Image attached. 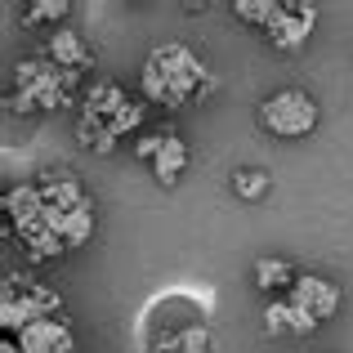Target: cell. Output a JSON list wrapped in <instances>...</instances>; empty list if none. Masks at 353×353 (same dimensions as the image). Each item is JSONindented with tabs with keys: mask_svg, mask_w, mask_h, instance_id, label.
Here are the masks:
<instances>
[{
	"mask_svg": "<svg viewBox=\"0 0 353 353\" xmlns=\"http://www.w3.org/2000/svg\"><path fill=\"white\" fill-rule=\"evenodd\" d=\"M295 277H300V273H295L286 259H268V255L255 259V286H259V291H268V295H273V291H291Z\"/></svg>",
	"mask_w": 353,
	"mask_h": 353,
	"instance_id": "12",
	"label": "cell"
},
{
	"mask_svg": "<svg viewBox=\"0 0 353 353\" xmlns=\"http://www.w3.org/2000/svg\"><path fill=\"white\" fill-rule=\"evenodd\" d=\"M264 327L273 331V336H309V331L318 327V318H313V313H304L300 304H291V295H286V300H268Z\"/></svg>",
	"mask_w": 353,
	"mask_h": 353,
	"instance_id": "6",
	"label": "cell"
},
{
	"mask_svg": "<svg viewBox=\"0 0 353 353\" xmlns=\"http://www.w3.org/2000/svg\"><path fill=\"white\" fill-rule=\"evenodd\" d=\"M139 125H143V103H125L112 117V125H108V130H112V134H130V130H139Z\"/></svg>",
	"mask_w": 353,
	"mask_h": 353,
	"instance_id": "18",
	"label": "cell"
},
{
	"mask_svg": "<svg viewBox=\"0 0 353 353\" xmlns=\"http://www.w3.org/2000/svg\"><path fill=\"white\" fill-rule=\"evenodd\" d=\"M50 59L59 63V72H77L90 63V45L81 41L77 27H59V32L50 36Z\"/></svg>",
	"mask_w": 353,
	"mask_h": 353,
	"instance_id": "8",
	"label": "cell"
},
{
	"mask_svg": "<svg viewBox=\"0 0 353 353\" xmlns=\"http://www.w3.org/2000/svg\"><path fill=\"white\" fill-rule=\"evenodd\" d=\"M139 90H143V94L152 99V103H165V108H170V85H165V77H161V68H157V63H143Z\"/></svg>",
	"mask_w": 353,
	"mask_h": 353,
	"instance_id": "15",
	"label": "cell"
},
{
	"mask_svg": "<svg viewBox=\"0 0 353 353\" xmlns=\"http://www.w3.org/2000/svg\"><path fill=\"white\" fill-rule=\"evenodd\" d=\"M237 18H246V23H259V27H273L277 18H282V5H273V0H237L233 5Z\"/></svg>",
	"mask_w": 353,
	"mask_h": 353,
	"instance_id": "14",
	"label": "cell"
},
{
	"mask_svg": "<svg viewBox=\"0 0 353 353\" xmlns=\"http://www.w3.org/2000/svg\"><path fill=\"white\" fill-rule=\"evenodd\" d=\"M14 340L23 353H72V327L63 318H41Z\"/></svg>",
	"mask_w": 353,
	"mask_h": 353,
	"instance_id": "4",
	"label": "cell"
},
{
	"mask_svg": "<svg viewBox=\"0 0 353 353\" xmlns=\"http://www.w3.org/2000/svg\"><path fill=\"white\" fill-rule=\"evenodd\" d=\"M41 210H45L41 183H23V188H9L5 192V219H9V228H23L27 219H36Z\"/></svg>",
	"mask_w": 353,
	"mask_h": 353,
	"instance_id": "9",
	"label": "cell"
},
{
	"mask_svg": "<svg viewBox=\"0 0 353 353\" xmlns=\"http://www.w3.org/2000/svg\"><path fill=\"white\" fill-rule=\"evenodd\" d=\"M90 237H94V206L85 201V206L63 215V241H68V246H85Z\"/></svg>",
	"mask_w": 353,
	"mask_h": 353,
	"instance_id": "13",
	"label": "cell"
},
{
	"mask_svg": "<svg viewBox=\"0 0 353 353\" xmlns=\"http://www.w3.org/2000/svg\"><path fill=\"white\" fill-rule=\"evenodd\" d=\"M148 63H157L165 77V85H170V108L188 103V94H197V90H206V68H201V59L188 50V45H157L152 54H148Z\"/></svg>",
	"mask_w": 353,
	"mask_h": 353,
	"instance_id": "2",
	"label": "cell"
},
{
	"mask_svg": "<svg viewBox=\"0 0 353 353\" xmlns=\"http://www.w3.org/2000/svg\"><path fill=\"white\" fill-rule=\"evenodd\" d=\"M313 18H318L313 5H282V18L268 27V41L282 45V50H295V45L313 32Z\"/></svg>",
	"mask_w": 353,
	"mask_h": 353,
	"instance_id": "5",
	"label": "cell"
},
{
	"mask_svg": "<svg viewBox=\"0 0 353 353\" xmlns=\"http://www.w3.org/2000/svg\"><path fill=\"white\" fill-rule=\"evenodd\" d=\"M183 170H188V143H183L179 134L165 130L161 152H157V161H152V174H157V183H174Z\"/></svg>",
	"mask_w": 353,
	"mask_h": 353,
	"instance_id": "10",
	"label": "cell"
},
{
	"mask_svg": "<svg viewBox=\"0 0 353 353\" xmlns=\"http://www.w3.org/2000/svg\"><path fill=\"white\" fill-rule=\"evenodd\" d=\"M286 295H291V304H300V309L313 313L318 322L336 318V313H340V300H345V295H340V286L331 282V277H322V273H300Z\"/></svg>",
	"mask_w": 353,
	"mask_h": 353,
	"instance_id": "3",
	"label": "cell"
},
{
	"mask_svg": "<svg viewBox=\"0 0 353 353\" xmlns=\"http://www.w3.org/2000/svg\"><path fill=\"white\" fill-rule=\"evenodd\" d=\"M161 139H165V130H161V134H143V139L134 143V152L143 157V161H157V152H161Z\"/></svg>",
	"mask_w": 353,
	"mask_h": 353,
	"instance_id": "20",
	"label": "cell"
},
{
	"mask_svg": "<svg viewBox=\"0 0 353 353\" xmlns=\"http://www.w3.org/2000/svg\"><path fill=\"white\" fill-rule=\"evenodd\" d=\"M68 0H32L27 5V18H36V23H63L68 18Z\"/></svg>",
	"mask_w": 353,
	"mask_h": 353,
	"instance_id": "17",
	"label": "cell"
},
{
	"mask_svg": "<svg viewBox=\"0 0 353 353\" xmlns=\"http://www.w3.org/2000/svg\"><path fill=\"white\" fill-rule=\"evenodd\" d=\"M125 103H130L125 90H121L117 81H103V85H94V90L85 94V117H99L103 125H112V117H117Z\"/></svg>",
	"mask_w": 353,
	"mask_h": 353,
	"instance_id": "11",
	"label": "cell"
},
{
	"mask_svg": "<svg viewBox=\"0 0 353 353\" xmlns=\"http://www.w3.org/2000/svg\"><path fill=\"white\" fill-rule=\"evenodd\" d=\"M41 197H45V206H50V210H63V215L90 201L85 188H81L68 170H63V174H45V179H41Z\"/></svg>",
	"mask_w": 353,
	"mask_h": 353,
	"instance_id": "7",
	"label": "cell"
},
{
	"mask_svg": "<svg viewBox=\"0 0 353 353\" xmlns=\"http://www.w3.org/2000/svg\"><path fill=\"white\" fill-rule=\"evenodd\" d=\"M206 331H188V336H174L170 345H165V353H206Z\"/></svg>",
	"mask_w": 353,
	"mask_h": 353,
	"instance_id": "19",
	"label": "cell"
},
{
	"mask_svg": "<svg viewBox=\"0 0 353 353\" xmlns=\"http://www.w3.org/2000/svg\"><path fill=\"white\" fill-rule=\"evenodd\" d=\"M318 99L309 90H277L259 103V121L277 139H309L318 130Z\"/></svg>",
	"mask_w": 353,
	"mask_h": 353,
	"instance_id": "1",
	"label": "cell"
},
{
	"mask_svg": "<svg viewBox=\"0 0 353 353\" xmlns=\"http://www.w3.org/2000/svg\"><path fill=\"white\" fill-rule=\"evenodd\" d=\"M233 192H237V197H246V201L264 197V192H268V174L264 170H237L233 174Z\"/></svg>",
	"mask_w": 353,
	"mask_h": 353,
	"instance_id": "16",
	"label": "cell"
}]
</instances>
